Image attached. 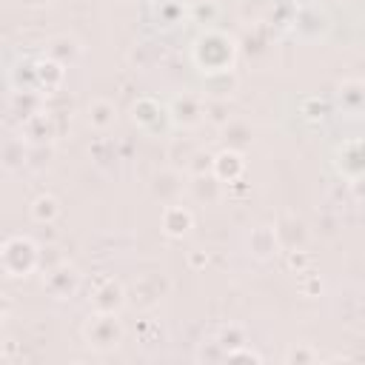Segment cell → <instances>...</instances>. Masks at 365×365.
Instances as JSON below:
<instances>
[{
	"label": "cell",
	"instance_id": "cell-7",
	"mask_svg": "<svg viewBox=\"0 0 365 365\" xmlns=\"http://www.w3.org/2000/svg\"><path fill=\"white\" fill-rule=\"evenodd\" d=\"M191 225H194V217H191L188 208L174 205V202L165 205V211H163V228H165V234H171V237H182Z\"/></svg>",
	"mask_w": 365,
	"mask_h": 365
},
{
	"label": "cell",
	"instance_id": "cell-6",
	"mask_svg": "<svg viewBox=\"0 0 365 365\" xmlns=\"http://www.w3.org/2000/svg\"><path fill=\"white\" fill-rule=\"evenodd\" d=\"M182 174L180 171H174V168H165V171H160L157 177H154V197H160L165 205H171L174 200H177V194L182 191Z\"/></svg>",
	"mask_w": 365,
	"mask_h": 365
},
{
	"label": "cell",
	"instance_id": "cell-12",
	"mask_svg": "<svg viewBox=\"0 0 365 365\" xmlns=\"http://www.w3.org/2000/svg\"><path fill=\"white\" fill-rule=\"evenodd\" d=\"M57 214H60V205H57V200L48 197V194H43V197H37V200L31 202V217H34L37 222H51Z\"/></svg>",
	"mask_w": 365,
	"mask_h": 365
},
{
	"label": "cell",
	"instance_id": "cell-4",
	"mask_svg": "<svg viewBox=\"0 0 365 365\" xmlns=\"http://www.w3.org/2000/svg\"><path fill=\"white\" fill-rule=\"evenodd\" d=\"M339 108L345 114H365V80H345L336 88Z\"/></svg>",
	"mask_w": 365,
	"mask_h": 365
},
{
	"label": "cell",
	"instance_id": "cell-3",
	"mask_svg": "<svg viewBox=\"0 0 365 365\" xmlns=\"http://www.w3.org/2000/svg\"><path fill=\"white\" fill-rule=\"evenodd\" d=\"M43 285H46L57 299H66V297H71V294L77 291V285H80V274H77L74 265L63 262V265H57V268H51V271L46 274Z\"/></svg>",
	"mask_w": 365,
	"mask_h": 365
},
{
	"label": "cell",
	"instance_id": "cell-13",
	"mask_svg": "<svg viewBox=\"0 0 365 365\" xmlns=\"http://www.w3.org/2000/svg\"><path fill=\"white\" fill-rule=\"evenodd\" d=\"M157 14L163 17L165 26H171V23H177V14H182V3H160Z\"/></svg>",
	"mask_w": 365,
	"mask_h": 365
},
{
	"label": "cell",
	"instance_id": "cell-2",
	"mask_svg": "<svg viewBox=\"0 0 365 365\" xmlns=\"http://www.w3.org/2000/svg\"><path fill=\"white\" fill-rule=\"evenodd\" d=\"M83 336L97 351L117 348L123 339V325H120L117 311H97L94 317H88V322L83 325Z\"/></svg>",
	"mask_w": 365,
	"mask_h": 365
},
{
	"label": "cell",
	"instance_id": "cell-11",
	"mask_svg": "<svg viewBox=\"0 0 365 365\" xmlns=\"http://www.w3.org/2000/svg\"><path fill=\"white\" fill-rule=\"evenodd\" d=\"M88 123L94 125V128H108L111 123H114V103H108V100H94L91 106H88Z\"/></svg>",
	"mask_w": 365,
	"mask_h": 365
},
{
	"label": "cell",
	"instance_id": "cell-9",
	"mask_svg": "<svg viewBox=\"0 0 365 365\" xmlns=\"http://www.w3.org/2000/svg\"><path fill=\"white\" fill-rule=\"evenodd\" d=\"M248 245H251V251H254L259 259H268L271 254H277V248H279V240H277V231H274V228H268V225H259V228H254V231H251V237H248Z\"/></svg>",
	"mask_w": 365,
	"mask_h": 365
},
{
	"label": "cell",
	"instance_id": "cell-8",
	"mask_svg": "<svg viewBox=\"0 0 365 365\" xmlns=\"http://www.w3.org/2000/svg\"><path fill=\"white\" fill-rule=\"evenodd\" d=\"M48 57L57 60L60 66H71L77 57H80V43L68 34H60V37H51L48 40Z\"/></svg>",
	"mask_w": 365,
	"mask_h": 365
},
{
	"label": "cell",
	"instance_id": "cell-5",
	"mask_svg": "<svg viewBox=\"0 0 365 365\" xmlns=\"http://www.w3.org/2000/svg\"><path fill=\"white\" fill-rule=\"evenodd\" d=\"M168 111H171V120H174V123L197 125V123L202 120V114H205V106H202L197 97L182 94V97H177V100L168 106Z\"/></svg>",
	"mask_w": 365,
	"mask_h": 365
},
{
	"label": "cell",
	"instance_id": "cell-10",
	"mask_svg": "<svg viewBox=\"0 0 365 365\" xmlns=\"http://www.w3.org/2000/svg\"><path fill=\"white\" fill-rule=\"evenodd\" d=\"M123 302H125V294H123L120 282H114V279H106L103 288L94 291V308L97 311H117Z\"/></svg>",
	"mask_w": 365,
	"mask_h": 365
},
{
	"label": "cell",
	"instance_id": "cell-1",
	"mask_svg": "<svg viewBox=\"0 0 365 365\" xmlns=\"http://www.w3.org/2000/svg\"><path fill=\"white\" fill-rule=\"evenodd\" d=\"M194 60L208 74H225L234 66V40L222 31H205L194 43Z\"/></svg>",
	"mask_w": 365,
	"mask_h": 365
}]
</instances>
